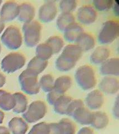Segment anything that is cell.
<instances>
[{
	"instance_id": "obj_21",
	"label": "cell",
	"mask_w": 119,
	"mask_h": 134,
	"mask_svg": "<svg viewBox=\"0 0 119 134\" xmlns=\"http://www.w3.org/2000/svg\"><path fill=\"white\" fill-rule=\"evenodd\" d=\"M109 123L108 115L102 111L92 112V118L90 125L97 130H102L107 127Z\"/></svg>"
},
{
	"instance_id": "obj_38",
	"label": "cell",
	"mask_w": 119,
	"mask_h": 134,
	"mask_svg": "<svg viewBox=\"0 0 119 134\" xmlns=\"http://www.w3.org/2000/svg\"><path fill=\"white\" fill-rule=\"evenodd\" d=\"M112 113L115 118L118 119L119 118V105H118V97H117L114 102L112 108Z\"/></svg>"
},
{
	"instance_id": "obj_22",
	"label": "cell",
	"mask_w": 119,
	"mask_h": 134,
	"mask_svg": "<svg viewBox=\"0 0 119 134\" xmlns=\"http://www.w3.org/2000/svg\"><path fill=\"white\" fill-rule=\"evenodd\" d=\"M16 100L13 94L0 90V108L5 111L13 110L15 106Z\"/></svg>"
},
{
	"instance_id": "obj_19",
	"label": "cell",
	"mask_w": 119,
	"mask_h": 134,
	"mask_svg": "<svg viewBox=\"0 0 119 134\" xmlns=\"http://www.w3.org/2000/svg\"><path fill=\"white\" fill-rule=\"evenodd\" d=\"M83 52H89L93 49L95 46V40L91 34L84 32L76 41Z\"/></svg>"
},
{
	"instance_id": "obj_27",
	"label": "cell",
	"mask_w": 119,
	"mask_h": 134,
	"mask_svg": "<svg viewBox=\"0 0 119 134\" xmlns=\"http://www.w3.org/2000/svg\"><path fill=\"white\" fill-rule=\"evenodd\" d=\"M47 65L48 61L41 60L35 56L28 63L27 69L39 75L43 72V70L47 68Z\"/></svg>"
},
{
	"instance_id": "obj_5",
	"label": "cell",
	"mask_w": 119,
	"mask_h": 134,
	"mask_svg": "<svg viewBox=\"0 0 119 134\" xmlns=\"http://www.w3.org/2000/svg\"><path fill=\"white\" fill-rule=\"evenodd\" d=\"M119 35V23L117 20L106 21L102 25L98 35L97 39L101 44L107 45L112 43Z\"/></svg>"
},
{
	"instance_id": "obj_34",
	"label": "cell",
	"mask_w": 119,
	"mask_h": 134,
	"mask_svg": "<svg viewBox=\"0 0 119 134\" xmlns=\"http://www.w3.org/2000/svg\"><path fill=\"white\" fill-rule=\"evenodd\" d=\"M50 126L49 124L41 122L35 125L28 134H49Z\"/></svg>"
},
{
	"instance_id": "obj_25",
	"label": "cell",
	"mask_w": 119,
	"mask_h": 134,
	"mask_svg": "<svg viewBox=\"0 0 119 134\" xmlns=\"http://www.w3.org/2000/svg\"><path fill=\"white\" fill-rule=\"evenodd\" d=\"M75 22V18L72 13H61L57 19L56 27L60 31L64 32L70 25Z\"/></svg>"
},
{
	"instance_id": "obj_11",
	"label": "cell",
	"mask_w": 119,
	"mask_h": 134,
	"mask_svg": "<svg viewBox=\"0 0 119 134\" xmlns=\"http://www.w3.org/2000/svg\"><path fill=\"white\" fill-rule=\"evenodd\" d=\"M19 5L14 1H7L3 3L0 10V19L3 22H9L17 18Z\"/></svg>"
},
{
	"instance_id": "obj_43",
	"label": "cell",
	"mask_w": 119,
	"mask_h": 134,
	"mask_svg": "<svg viewBox=\"0 0 119 134\" xmlns=\"http://www.w3.org/2000/svg\"><path fill=\"white\" fill-rule=\"evenodd\" d=\"M5 22H3L1 19H0V35H1V33L3 32V30L5 29Z\"/></svg>"
},
{
	"instance_id": "obj_46",
	"label": "cell",
	"mask_w": 119,
	"mask_h": 134,
	"mask_svg": "<svg viewBox=\"0 0 119 134\" xmlns=\"http://www.w3.org/2000/svg\"><path fill=\"white\" fill-rule=\"evenodd\" d=\"M2 3V1H1V0H0V7H1V6Z\"/></svg>"
},
{
	"instance_id": "obj_40",
	"label": "cell",
	"mask_w": 119,
	"mask_h": 134,
	"mask_svg": "<svg viewBox=\"0 0 119 134\" xmlns=\"http://www.w3.org/2000/svg\"><path fill=\"white\" fill-rule=\"evenodd\" d=\"M114 14L118 16V3L117 1H114L112 7Z\"/></svg>"
},
{
	"instance_id": "obj_17",
	"label": "cell",
	"mask_w": 119,
	"mask_h": 134,
	"mask_svg": "<svg viewBox=\"0 0 119 134\" xmlns=\"http://www.w3.org/2000/svg\"><path fill=\"white\" fill-rule=\"evenodd\" d=\"M84 32V30L81 25L75 22L70 25L64 31V38L69 43L76 42Z\"/></svg>"
},
{
	"instance_id": "obj_42",
	"label": "cell",
	"mask_w": 119,
	"mask_h": 134,
	"mask_svg": "<svg viewBox=\"0 0 119 134\" xmlns=\"http://www.w3.org/2000/svg\"><path fill=\"white\" fill-rule=\"evenodd\" d=\"M6 82V78L5 75L0 73V88H2L5 85Z\"/></svg>"
},
{
	"instance_id": "obj_15",
	"label": "cell",
	"mask_w": 119,
	"mask_h": 134,
	"mask_svg": "<svg viewBox=\"0 0 119 134\" xmlns=\"http://www.w3.org/2000/svg\"><path fill=\"white\" fill-rule=\"evenodd\" d=\"M35 8L29 2H23L19 5V13L17 17L20 21L27 23L34 20Z\"/></svg>"
},
{
	"instance_id": "obj_7",
	"label": "cell",
	"mask_w": 119,
	"mask_h": 134,
	"mask_svg": "<svg viewBox=\"0 0 119 134\" xmlns=\"http://www.w3.org/2000/svg\"><path fill=\"white\" fill-rule=\"evenodd\" d=\"M26 61V58L22 54L18 52L11 53L3 58L1 66L3 72L12 73L23 67Z\"/></svg>"
},
{
	"instance_id": "obj_16",
	"label": "cell",
	"mask_w": 119,
	"mask_h": 134,
	"mask_svg": "<svg viewBox=\"0 0 119 134\" xmlns=\"http://www.w3.org/2000/svg\"><path fill=\"white\" fill-rule=\"evenodd\" d=\"M110 55V50L108 47L99 46L93 50L90 55V60L93 64H101L108 59Z\"/></svg>"
},
{
	"instance_id": "obj_9",
	"label": "cell",
	"mask_w": 119,
	"mask_h": 134,
	"mask_svg": "<svg viewBox=\"0 0 119 134\" xmlns=\"http://www.w3.org/2000/svg\"><path fill=\"white\" fill-rule=\"evenodd\" d=\"M57 14V7L55 1L45 2L39 10V18L42 22L48 23L54 20Z\"/></svg>"
},
{
	"instance_id": "obj_1",
	"label": "cell",
	"mask_w": 119,
	"mask_h": 134,
	"mask_svg": "<svg viewBox=\"0 0 119 134\" xmlns=\"http://www.w3.org/2000/svg\"><path fill=\"white\" fill-rule=\"evenodd\" d=\"M83 53V50L76 44L66 45L56 60V69L60 72H68L71 70L80 59Z\"/></svg>"
},
{
	"instance_id": "obj_14",
	"label": "cell",
	"mask_w": 119,
	"mask_h": 134,
	"mask_svg": "<svg viewBox=\"0 0 119 134\" xmlns=\"http://www.w3.org/2000/svg\"><path fill=\"white\" fill-rule=\"evenodd\" d=\"M100 73L105 76H118L119 59L117 58H109L101 64Z\"/></svg>"
},
{
	"instance_id": "obj_6",
	"label": "cell",
	"mask_w": 119,
	"mask_h": 134,
	"mask_svg": "<svg viewBox=\"0 0 119 134\" xmlns=\"http://www.w3.org/2000/svg\"><path fill=\"white\" fill-rule=\"evenodd\" d=\"M2 44L10 50H17L21 47L23 41L20 29L14 25L8 26L1 37Z\"/></svg>"
},
{
	"instance_id": "obj_4",
	"label": "cell",
	"mask_w": 119,
	"mask_h": 134,
	"mask_svg": "<svg viewBox=\"0 0 119 134\" xmlns=\"http://www.w3.org/2000/svg\"><path fill=\"white\" fill-rule=\"evenodd\" d=\"M38 74L26 69L20 74L18 81L22 90L30 95L38 94L40 91Z\"/></svg>"
},
{
	"instance_id": "obj_45",
	"label": "cell",
	"mask_w": 119,
	"mask_h": 134,
	"mask_svg": "<svg viewBox=\"0 0 119 134\" xmlns=\"http://www.w3.org/2000/svg\"><path fill=\"white\" fill-rule=\"evenodd\" d=\"M1 45L0 44V54H1Z\"/></svg>"
},
{
	"instance_id": "obj_33",
	"label": "cell",
	"mask_w": 119,
	"mask_h": 134,
	"mask_svg": "<svg viewBox=\"0 0 119 134\" xmlns=\"http://www.w3.org/2000/svg\"><path fill=\"white\" fill-rule=\"evenodd\" d=\"M114 1L111 0H95L92 3L93 7L99 11H107L112 7Z\"/></svg>"
},
{
	"instance_id": "obj_12",
	"label": "cell",
	"mask_w": 119,
	"mask_h": 134,
	"mask_svg": "<svg viewBox=\"0 0 119 134\" xmlns=\"http://www.w3.org/2000/svg\"><path fill=\"white\" fill-rule=\"evenodd\" d=\"M98 86L101 92L106 94L114 95L119 90L118 79L113 76H105L102 79Z\"/></svg>"
},
{
	"instance_id": "obj_28",
	"label": "cell",
	"mask_w": 119,
	"mask_h": 134,
	"mask_svg": "<svg viewBox=\"0 0 119 134\" xmlns=\"http://www.w3.org/2000/svg\"><path fill=\"white\" fill-rule=\"evenodd\" d=\"M54 55L51 48L47 43H41L37 45L36 48V57L45 61L48 60Z\"/></svg>"
},
{
	"instance_id": "obj_24",
	"label": "cell",
	"mask_w": 119,
	"mask_h": 134,
	"mask_svg": "<svg viewBox=\"0 0 119 134\" xmlns=\"http://www.w3.org/2000/svg\"><path fill=\"white\" fill-rule=\"evenodd\" d=\"M13 95L15 98L16 104L12 110L16 114H23L26 111L28 107L27 97L21 92H16Z\"/></svg>"
},
{
	"instance_id": "obj_3",
	"label": "cell",
	"mask_w": 119,
	"mask_h": 134,
	"mask_svg": "<svg viewBox=\"0 0 119 134\" xmlns=\"http://www.w3.org/2000/svg\"><path fill=\"white\" fill-rule=\"evenodd\" d=\"M24 41L28 47L33 48L38 45L41 37L42 26L37 20L24 23L22 26Z\"/></svg>"
},
{
	"instance_id": "obj_26",
	"label": "cell",
	"mask_w": 119,
	"mask_h": 134,
	"mask_svg": "<svg viewBox=\"0 0 119 134\" xmlns=\"http://www.w3.org/2000/svg\"><path fill=\"white\" fill-rule=\"evenodd\" d=\"M72 99L70 96L65 94L61 96L54 104L55 112L60 115H66L69 104Z\"/></svg>"
},
{
	"instance_id": "obj_37",
	"label": "cell",
	"mask_w": 119,
	"mask_h": 134,
	"mask_svg": "<svg viewBox=\"0 0 119 134\" xmlns=\"http://www.w3.org/2000/svg\"><path fill=\"white\" fill-rule=\"evenodd\" d=\"M49 126H50L49 134H64L62 130L61 129L59 122L49 124Z\"/></svg>"
},
{
	"instance_id": "obj_35",
	"label": "cell",
	"mask_w": 119,
	"mask_h": 134,
	"mask_svg": "<svg viewBox=\"0 0 119 134\" xmlns=\"http://www.w3.org/2000/svg\"><path fill=\"white\" fill-rule=\"evenodd\" d=\"M85 107L84 102L80 99H72V101L69 104L66 111V115L69 116H72L74 112L81 107Z\"/></svg>"
},
{
	"instance_id": "obj_29",
	"label": "cell",
	"mask_w": 119,
	"mask_h": 134,
	"mask_svg": "<svg viewBox=\"0 0 119 134\" xmlns=\"http://www.w3.org/2000/svg\"><path fill=\"white\" fill-rule=\"evenodd\" d=\"M55 79L51 74H46L43 75L40 78L39 85L40 89L46 93H48L54 89Z\"/></svg>"
},
{
	"instance_id": "obj_41",
	"label": "cell",
	"mask_w": 119,
	"mask_h": 134,
	"mask_svg": "<svg viewBox=\"0 0 119 134\" xmlns=\"http://www.w3.org/2000/svg\"><path fill=\"white\" fill-rule=\"evenodd\" d=\"M0 134H10V131L6 127L0 126Z\"/></svg>"
},
{
	"instance_id": "obj_44",
	"label": "cell",
	"mask_w": 119,
	"mask_h": 134,
	"mask_svg": "<svg viewBox=\"0 0 119 134\" xmlns=\"http://www.w3.org/2000/svg\"><path fill=\"white\" fill-rule=\"evenodd\" d=\"M5 118V114L1 110H0V124H2Z\"/></svg>"
},
{
	"instance_id": "obj_30",
	"label": "cell",
	"mask_w": 119,
	"mask_h": 134,
	"mask_svg": "<svg viewBox=\"0 0 119 134\" xmlns=\"http://www.w3.org/2000/svg\"><path fill=\"white\" fill-rule=\"evenodd\" d=\"M45 43H47L51 48L53 54L59 53L63 49L64 47V41L59 36H52L47 39Z\"/></svg>"
},
{
	"instance_id": "obj_39",
	"label": "cell",
	"mask_w": 119,
	"mask_h": 134,
	"mask_svg": "<svg viewBox=\"0 0 119 134\" xmlns=\"http://www.w3.org/2000/svg\"><path fill=\"white\" fill-rule=\"evenodd\" d=\"M77 134H94V131L89 127H84L80 130Z\"/></svg>"
},
{
	"instance_id": "obj_8",
	"label": "cell",
	"mask_w": 119,
	"mask_h": 134,
	"mask_svg": "<svg viewBox=\"0 0 119 134\" xmlns=\"http://www.w3.org/2000/svg\"><path fill=\"white\" fill-rule=\"evenodd\" d=\"M47 111L46 103L42 100H37L32 102L27 107L26 111L23 113L22 116L27 122L34 123L43 119Z\"/></svg>"
},
{
	"instance_id": "obj_20",
	"label": "cell",
	"mask_w": 119,
	"mask_h": 134,
	"mask_svg": "<svg viewBox=\"0 0 119 134\" xmlns=\"http://www.w3.org/2000/svg\"><path fill=\"white\" fill-rule=\"evenodd\" d=\"M77 122L83 125L91 124L92 112L89 108L84 107L76 110L72 116Z\"/></svg>"
},
{
	"instance_id": "obj_18",
	"label": "cell",
	"mask_w": 119,
	"mask_h": 134,
	"mask_svg": "<svg viewBox=\"0 0 119 134\" xmlns=\"http://www.w3.org/2000/svg\"><path fill=\"white\" fill-rule=\"evenodd\" d=\"M9 128L12 134H26L28 126L23 119L16 117L9 121Z\"/></svg>"
},
{
	"instance_id": "obj_10",
	"label": "cell",
	"mask_w": 119,
	"mask_h": 134,
	"mask_svg": "<svg viewBox=\"0 0 119 134\" xmlns=\"http://www.w3.org/2000/svg\"><path fill=\"white\" fill-rule=\"evenodd\" d=\"M77 18L79 23L82 24H92L95 22L97 18V11L92 5H83L77 10Z\"/></svg>"
},
{
	"instance_id": "obj_32",
	"label": "cell",
	"mask_w": 119,
	"mask_h": 134,
	"mask_svg": "<svg viewBox=\"0 0 119 134\" xmlns=\"http://www.w3.org/2000/svg\"><path fill=\"white\" fill-rule=\"evenodd\" d=\"M77 6L76 1L74 0H63L59 3V7L62 13H72Z\"/></svg>"
},
{
	"instance_id": "obj_31",
	"label": "cell",
	"mask_w": 119,
	"mask_h": 134,
	"mask_svg": "<svg viewBox=\"0 0 119 134\" xmlns=\"http://www.w3.org/2000/svg\"><path fill=\"white\" fill-rule=\"evenodd\" d=\"M59 124L64 134H75L76 127L71 120L64 118L59 121Z\"/></svg>"
},
{
	"instance_id": "obj_23",
	"label": "cell",
	"mask_w": 119,
	"mask_h": 134,
	"mask_svg": "<svg viewBox=\"0 0 119 134\" xmlns=\"http://www.w3.org/2000/svg\"><path fill=\"white\" fill-rule=\"evenodd\" d=\"M72 84V79L68 75H62L57 78L55 81L54 89L56 92L61 94H65Z\"/></svg>"
},
{
	"instance_id": "obj_36",
	"label": "cell",
	"mask_w": 119,
	"mask_h": 134,
	"mask_svg": "<svg viewBox=\"0 0 119 134\" xmlns=\"http://www.w3.org/2000/svg\"><path fill=\"white\" fill-rule=\"evenodd\" d=\"M63 94H61L57 93L55 90H53L50 92H48L47 94V100L48 103L50 105H53L55 103L56 100L58 99Z\"/></svg>"
},
{
	"instance_id": "obj_2",
	"label": "cell",
	"mask_w": 119,
	"mask_h": 134,
	"mask_svg": "<svg viewBox=\"0 0 119 134\" xmlns=\"http://www.w3.org/2000/svg\"><path fill=\"white\" fill-rule=\"evenodd\" d=\"M75 78L77 85L84 91L91 90L96 85L95 71L90 65H83L77 68Z\"/></svg>"
},
{
	"instance_id": "obj_13",
	"label": "cell",
	"mask_w": 119,
	"mask_h": 134,
	"mask_svg": "<svg viewBox=\"0 0 119 134\" xmlns=\"http://www.w3.org/2000/svg\"><path fill=\"white\" fill-rule=\"evenodd\" d=\"M87 107L92 110L101 108L104 103V96L100 90H93L88 93L85 99Z\"/></svg>"
}]
</instances>
